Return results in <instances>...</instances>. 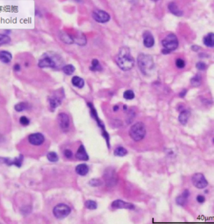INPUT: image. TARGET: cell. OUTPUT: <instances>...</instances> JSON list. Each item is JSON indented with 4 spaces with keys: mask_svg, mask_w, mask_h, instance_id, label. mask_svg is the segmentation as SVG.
I'll return each instance as SVG.
<instances>
[{
    "mask_svg": "<svg viewBox=\"0 0 214 224\" xmlns=\"http://www.w3.org/2000/svg\"><path fill=\"white\" fill-rule=\"evenodd\" d=\"M196 67L198 69V70H201V71H204V70H206V65L204 63V62H202V61H200L198 63H197L196 65Z\"/></svg>",
    "mask_w": 214,
    "mask_h": 224,
    "instance_id": "39",
    "label": "cell"
},
{
    "mask_svg": "<svg viewBox=\"0 0 214 224\" xmlns=\"http://www.w3.org/2000/svg\"><path fill=\"white\" fill-rule=\"evenodd\" d=\"M152 1H155V2H156V1H158V0H152Z\"/></svg>",
    "mask_w": 214,
    "mask_h": 224,
    "instance_id": "48",
    "label": "cell"
},
{
    "mask_svg": "<svg viewBox=\"0 0 214 224\" xmlns=\"http://www.w3.org/2000/svg\"><path fill=\"white\" fill-rule=\"evenodd\" d=\"M27 108H28V104L26 103H19L16 104L15 107H14L17 112H22L25 109H27Z\"/></svg>",
    "mask_w": 214,
    "mask_h": 224,
    "instance_id": "34",
    "label": "cell"
},
{
    "mask_svg": "<svg viewBox=\"0 0 214 224\" xmlns=\"http://www.w3.org/2000/svg\"><path fill=\"white\" fill-rule=\"evenodd\" d=\"M85 207L90 210H95L97 208V203L95 201L87 200L85 203Z\"/></svg>",
    "mask_w": 214,
    "mask_h": 224,
    "instance_id": "30",
    "label": "cell"
},
{
    "mask_svg": "<svg viewBox=\"0 0 214 224\" xmlns=\"http://www.w3.org/2000/svg\"><path fill=\"white\" fill-rule=\"evenodd\" d=\"M203 43L207 47H213L214 46V34L209 33L207 34L203 39Z\"/></svg>",
    "mask_w": 214,
    "mask_h": 224,
    "instance_id": "19",
    "label": "cell"
},
{
    "mask_svg": "<svg viewBox=\"0 0 214 224\" xmlns=\"http://www.w3.org/2000/svg\"><path fill=\"white\" fill-rule=\"evenodd\" d=\"M75 157H76V159H78L79 160H83V161H87L89 160V155H88L84 145L79 146L77 152H76V154H75Z\"/></svg>",
    "mask_w": 214,
    "mask_h": 224,
    "instance_id": "15",
    "label": "cell"
},
{
    "mask_svg": "<svg viewBox=\"0 0 214 224\" xmlns=\"http://www.w3.org/2000/svg\"><path fill=\"white\" fill-rule=\"evenodd\" d=\"M137 62H138V65H139L141 72L146 76L150 75L152 71L154 70L155 65H154V61H153V58L151 56L142 53L138 56Z\"/></svg>",
    "mask_w": 214,
    "mask_h": 224,
    "instance_id": "2",
    "label": "cell"
},
{
    "mask_svg": "<svg viewBox=\"0 0 214 224\" xmlns=\"http://www.w3.org/2000/svg\"><path fill=\"white\" fill-rule=\"evenodd\" d=\"M23 160H24V156L22 154H20L18 158H15L13 160V165H16L17 167H21L22 164H23Z\"/></svg>",
    "mask_w": 214,
    "mask_h": 224,
    "instance_id": "31",
    "label": "cell"
},
{
    "mask_svg": "<svg viewBox=\"0 0 214 224\" xmlns=\"http://www.w3.org/2000/svg\"><path fill=\"white\" fill-rule=\"evenodd\" d=\"M75 71V68L73 65H66L63 67V72L64 74L68 75V76H70L72 75L74 72Z\"/></svg>",
    "mask_w": 214,
    "mask_h": 224,
    "instance_id": "26",
    "label": "cell"
},
{
    "mask_svg": "<svg viewBox=\"0 0 214 224\" xmlns=\"http://www.w3.org/2000/svg\"><path fill=\"white\" fill-rule=\"evenodd\" d=\"M190 196V192L188 190H185L184 192L182 193V195L178 196L176 198V203L179 206H184L187 203V200Z\"/></svg>",
    "mask_w": 214,
    "mask_h": 224,
    "instance_id": "16",
    "label": "cell"
},
{
    "mask_svg": "<svg viewBox=\"0 0 214 224\" xmlns=\"http://www.w3.org/2000/svg\"><path fill=\"white\" fill-rule=\"evenodd\" d=\"M73 40H74V42L77 43L79 45H85L86 44V39L85 37V35L81 33L78 34L76 36H75L73 38Z\"/></svg>",
    "mask_w": 214,
    "mask_h": 224,
    "instance_id": "22",
    "label": "cell"
},
{
    "mask_svg": "<svg viewBox=\"0 0 214 224\" xmlns=\"http://www.w3.org/2000/svg\"><path fill=\"white\" fill-rule=\"evenodd\" d=\"M92 16L99 23H106L110 20L111 17L108 13H106L104 10H100V9H95L92 14Z\"/></svg>",
    "mask_w": 214,
    "mask_h": 224,
    "instance_id": "8",
    "label": "cell"
},
{
    "mask_svg": "<svg viewBox=\"0 0 214 224\" xmlns=\"http://www.w3.org/2000/svg\"><path fill=\"white\" fill-rule=\"evenodd\" d=\"M116 63L120 68L125 72L132 69L135 64V61L131 55L130 49L127 47H122L120 50L119 54L116 57Z\"/></svg>",
    "mask_w": 214,
    "mask_h": 224,
    "instance_id": "1",
    "label": "cell"
},
{
    "mask_svg": "<svg viewBox=\"0 0 214 224\" xmlns=\"http://www.w3.org/2000/svg\"><path fill=\"white\" fill-rule=\"evenodd\" d=\"M202 83V77L199 75V74H197L195 75L191 79V84L194 87H199Z\"/></svg>",
    "mask_w": 214,
    "mask_h": 224,
    "instance_id": "24",
    "label": "cell"
},
{
    "mask_svg": "<svg viewBox=\"0 0 214 224\" xmlns=\"http://www.w3.org/2000/svg\"><path fill=\"white\" fill-rule=\"evenodd\" d=\"M71 212L70 207L66 204H58L53 209V214L57 219H64L68 216Z\"/></svg>",
    "mask_w": 214,
    "mask_h": 224,
    "instance_id": "5",
    "label": "cell"
},
{
    "mask_svg": "<svg viewBox=\"0 0 214 224\" xmlns=\"http://www.w3.org/2000/svg\"><path fill=\"white\" fill-rule=\"evenodd\" d=\"M205 197L203 196H202V195H198V196H197V201L198 202V203H203L204 201H205Z\"/></svg>",
    "mask_w": 214,
    "mask_h": 224,
    "instance_id": "41",
    "label": "cell"
},
{
    "mask_svg": "<svg viewBox=\"0 0 214 224\" xmlns=\"http://www.w3.org/2000/svg\"><path fill=\"white\" fill-rule=\"evenodd\" d=\"M29 142L33 145H41L44 142V136L40 133L32 134L29 136Z\"/></svg>",
    "mask_w": 214,
    "mask_h": 224,
    "instance_id": "11",
    "label": "cell"
},
{
    "mask_svg": "<svg viewBox=\"0 0 214 224\" xmlns=\"http://www.w3.org/2000/svg\"><path fill=\"white\" fill-rule=\"evenodd\" d=\"M61 64L62 62H60V58L55 54L44 53L41 56L39 61V66L40 68H55Z\"/></svg>",
    "mask_w": 214,
    "mask_h": 224,
    "instance_id": "3",
    "label": "cell"
},
{
    "mask_svg": "<svg viewBox=\"0 0 214 224\" xmlns=\"http://www.w3.org/2000/svg\"><path fill=\"white\" fill-rule=\"evenodd\" d=\"M89 184L91 186H100V185H101L102 182L99 179H92L89 181Z\"/></svg>",
    "mask_w": 214,
    "mask_h": 224,
    "instance_id": "36",
    "label": "cell"
},
{
    "mask_svg": "<svg viewBox=\"0 0 214 224\" xmlns=\"http://www.w3.org/2000/svg\"><path fill=\"white\" fill-rule=\"evenodd\" d=\"M115 177H116V175L112 172V174H109V172H107V175L105 174V180H106V183H110V182H113V184H114V181H116V179H115Z\"/></svg>",
    "mask_w": 214,
    "mask_h": 224,
    "instance_id": "35",
    "label": "cell"
},
{
    "mask_svg": "<svg viewBox=\"0 0 214 224\" xmlns=\"http://www.w3.org/2000/svg\"><path fill=\"white\" fill-rule=\"evenodd\" d=\"M20 70V65L18 64H16L15 65H14V71H16V72H18Z\"/></svg>",
    "mask_w": 214,
    "mask_h": 224,
    "instance_id": "44",
    "label": "cell"
},
{
    "mask_svg": "<svg viewBox=\"0 0 214 224\" xmlns=\"http://www.w3.org/2000/svg\"><path fill=\"white\" fill-rule=\"evenodd\" d=\"M92 65H91V66H90V70L91 71H101L102 68H101V65L100 64V62H99V61L98 60H96V59H94V60H92Z\"/></svg>",
    "mask_w": 214,
    "mask_h": 224,
    "instance_id": "28",
    "label": "cell"
},
{
    "mask_svg": "<svg viewBox=\"0 0 214 224\" xmlns=\"http://www.w3.org/2000/svg\"><path fill=\"white\" fill-rule=\"evenodd\" d=\"M10 41H11V39L9 36L3 34H0V46L10 43Z\"/></svg>",
    "mask_w": 214,
    "mask_h": 224,
    "instance_id": "29",
    "label": "cell"
},
{
    "mask_svg": "<svg viewBox=\"0 0 214 224\" xmlns=\"http://www.w3.org/2000/svg\"><path fill=\"white\" fill-rule=\"evenodd\" d=\"M47 159L50 162H57L59 160V156L55 152H49L48 153Z\"/></svg>",
    "mask_w": 214,
    "mask_h": 224,
    "instance_id": "32",
    "label": "cell"
},
{
    "mask_svg": "<svg viewBox=\"0 0 214 224\" xmlns=\"http://www.w3.org/2000/svg\"><path fill=\"white\" fill-rule=\"evenodd\" d=\"M143 44L146 48H151L155 44V40L151 32L146 31L143 34Z\"/></svg>",
    "mask_w": 214,
    "mask_h": 224,
    "instance_id": "13",
    "label": "cell"
},
{
    "mask_svg": "<svg viewBox=\"0 0 214 224\" xmlns=\"http://www.w3.org/2000/svg\"><path fill=\"white\" fill-rule=\"evenodd\" d=\"M191 182L193 185L198 189H204L208 185L205 176L202 173H196L191 177Z\"/></svg>",
    "mask_w": 214,
    "mask_h": 224,
    "instance_id": "7",
    "label": "cell"
},
{
    "mask_svg": "<svg viewBox=\"0 0 214 224\" xmlns=\"http://www.w3.org/2000/svg\"><path fill=\"white\" fill-rule=\"evenodd\" d=\"M176 67L177 68H179V69H183L185 67V61H183V59H177L176 61Z\"/></svg>",
    "mask_w": 214,
    "mask_h": 224,
    "instance_id": "37",
    "label": "cell"
},
{
    "mask_svg": "<svg viewBox=\"0 0 214 224\" xmlns=\"http://www.w3.org/2000/svg\"><path fill=\"white\" fill-rule=\"evenodd\" d=\"M114 154L116 156H119V157H123L125 155L127 154V150L124 148V147H117L115 151H114Z\"/></svg>",
    "mask_w": 214,
    "mask_h": 224,
    "instance_id": "25",
    "label": "cell"
},
{
    "mask_svg": "<svg viewBox=\"0 0 214 224\" xmlns=\"http://www.w3.org/2000/svg\"><path fill=\"white\" fill-rule=\"evenodd\" d=\"M72 84L78 88H82L85 86V81L83 80L82 78H80L79 77H74L72 78Z\"/></svg>",
    "mask_w": 214,
    "mask_h": 224,
    "instance_id": "23",
    "label": "cell"
},
{
    "mask_svg": "<svg viewBox=\"0 0 214 224\" xmlns=\"http://www.w3.org/2000/svg\"><path fill=\"white\" fill-rule=\"evenodd\" d=\"M87 105L90 107V114H91V116H92V118L96 121V123H97V124L99 125V127L100 128H101L102 129V131L105 130V125L103 124V123H102V121L100 119H99V117H98V114H97V112H96V110H95V107L93 106V104L90 103H88Z\"/></svg>",
    "mask_w": 214,
    "mask_h": 224,
    "instance_id": "14",
    "label": "cell"
},
{
    "mask_svg": "<svg viewBox=\"0 0 214 224\" xmlns=\"http://www.w3.org/2000/svg\"><path fill=\"white\" fill-rule=\"evenodd\" d=\"M124 110H126V105L124 106Z\"/></svg>",
    "mask_w": 214,
    "mask_h": 224,
    "instance_id": "47",
    "label": "cell"
},
{
    "mask_svg": "<svg viewBox=\"0 0 214 224\" xmlns=\"http://www.w3.org/2000/svg\"><path fill=\"white\" fill-rule=\"evenodd\" d=\"M162 45L164 49L169 51L175 50L178 47V40L174 34H170L167 35L162 40Z\"/></svg>",
    "mask_w": 214,
    "mask_h": 224,
    "instance_id": "6",
    "label": "cell"
},
{
    "mask_svg": "<svg viewBox=\"0 0 214 224\" xmlns=\"http://www.w3.org/2000/svg\"><path fill=\"white\" fill-rule=\"evenodd\" d=\"M60 39L62 40L63 42L66 43V44H73L74 43L73 38L70 35H69L68 34H64V33L60 34Z\"/></svg>",
    "mask_w": 214,
    "mask_h": 224,
    "instance_id": "27",
    "label": "cell"
},
{
    "mask_svg": "<svg viewBox=\"0 0 214 224\" xmlns=\"http://www.w3.org/2000/svg\"><path fill=\"white\" fill-rule=\"evenodd\" d=\"M130 136L131 138L136 142H139L141 140H142L146 136V126L143 124L142 123L139 122L136 123L135 124H133L129 131Z\"/></svg>",
    "mask_w": 214,
    "mask_h": 224,
    "instance_id": "4",
    "label": "cell"
},
{
    "mask_svg": "<svg viewBox=\"0 0 214 224\" xmlns=\"http://www.w3.org/2000/svg\"><path fill=\"white\" fill-rule=\"evenodd\" d=\"M58 123H59V127L61 128L62 130L64 131H66L68 130L69 128H70V118L68 116L67 113L65 112H60L59 115H58Z\"/></svg>",
    "mask_w": 214,
    "mask_h": 224,
    "instance_id": "9",
    "label": "cell"
},
{
    "mask_svg": "<svg viewBox=\"0 0 214 224\" xmlns=\"http://www.w3.org/2000/svg\"><path fill=\"white\" fill-rule=\"evenodd\" d=\"M191 50H193V51H198L200 50V47H199L198 45H192L191 46Z\"/></svg>",
    "mask_w": 214,
    "mask_h": 224,
    "instance_id": "42",
    "label": "cell"
},
{
    "mask_svg": "<svg viewBox=\"0 0 214 224\" xmlns=\"http://www.w3.org/2000/svg\"><path fill=\"white\" fill-rule=\"evenodd\" d=\"M12 60V55L8 51L2 50L0 51V61L3 63H9Z\"/></svg>",
    "mask_w": 214,
    "mask_h": 224,
    "instance_id": "21",
    "label": "cell"
},
{
    "mask_svg": "<svg viewBox=\"0 0 214 224\" xmlns=\"http://www.w3.org/2000/svg\"><path fill=\"white\" fill-rule=\"evenodd\" d=\"M111 207L116 209H129V210H134L135 206L131 203L126 202L122 200H116L111 203Z\"/></svg>",
    "mask_w": 214,
    "mask_h": 224,
    "instance_id": "10",
    "label": "cell"
},
{
    "mask_svg": "<svg viewBox=\"0 0 214 224\" xmlns=\"http://www.w3.org/2000/svg\"><path fill=\"white\" fill-rule=\"evenodd\" d=\"M190 118V112L188 110L184 109L182 112H180L179 116H178V121L183 124V125H186L188 122V119Z\"/></svg>",
    "mask_w": 214,
    "mask_h": 224,
    "instance_id": "17",
    "label": "cell"
},
{
    "mask_svg": "<svg viewBox=\"0 0 214 224\" xmlns=\"http://www.w3.org/2000/svg\"><path fill=\"white\" fill-rule=\"evenodd\" d=\"M64 156H65L67 159H70L72 156H73V153H72L71 150H65L64 151Z\"/></svg>",
    "mask_w": 214,
    "mask_h": 224,
    "instance_id": "40",
    "label": "cell"
},
{
    "mask_svg": "<svg viewBox=\"0 0 214 224\" xmlns=\"http://www.w3.org/2000/svg\"><path fill=\"white\" fill-rule=\"evenodd\" d=\"M186 93H187V90H183V92H180V97H184L185 96V95H186Z\"/></svg>",
    "mask_w": 214,
    "mask_h": 224,
    "instance_id": "43",
    "label": "cell"
},
{
    "mask_svg": "<svg viewBox=\"0 0 214 224\" xmlns=\"http://www.w3.org/2000/svg\"><path fill=\"white\" fill-rule=\"evenodd\" d=\"M118 109H119V107H118L117 105H116V106L113 107V111H114V112H116Z\"/></svg>",
    "mask_w": 214,
    "mask_h": 224,
    "instance_id": "46",
    "label": "cell"
},
{
    "mask_svg": "<svg viewBox=\"0 0 214 224\" xmlns=\"http://www.w3.org/2000/svg\"><path fill=\"white\" fill-rule=\"evenodd\" d=\"M168 8L170 10V12L176 16H182L183 15V12L178 8L177 5L175 3H170L169 5H168Z\"/></svg>",
    "mask_w": 214,
    "mask_h": 224,
    "instance_id": "20",
    "label": "cell"
},
{
    "mask_svg": "<svg viewBox=\"0 0 214 224\" xmlns=\"http://www.w3.org/2000/svg\"><path fill=\"white\" fill-rule=\"evenodd\" d=\"M171 51H169V50H166V49H163L162 50V53L164 54V55H167V54H169Z\"/></svg>",
    "mask_w": 214,
    "mask_h": 224,
    "instance_id": "45",
    "label": "cell"
},
{
    "mask_svg": "<svg viewBox=\"0 0 214 224\" xmlns=\"http://www.w3.org/2000/svg\"><path fill=\"white\" fill-rule=\"evenodd\" d=\"M123 96H124V98L126 99V100H132V99H134V97H135V93H134V92L131 91V90H127V91H126V92H124Z\"/></svg>",
    "mask_w": 214,
    "mask_h": 224,
    "instance_id": "33",
    "label": "cell"
},
{
    "mask_svg": "<svg viewBox=\"0 0 214 224\" xmlns=\"http://www.w3.org/2000/svg\"><path fill=\"white\" fill-rule=\"evenodd\" d=\"M75 172L81 176H86L88 174V172H89V167H88L87 165H85V164H80V165L76 166Z\"/></svg>",
    "mask_w": 214,
    "mask_h": 224,
    "instance_id": "18",
    "label": "cell"
},
{
    "mask_svg": "<svg viewBox=\"0 0 214 224\" xmlns=\"http://www.w3.org/2000/svg\"><path fill=\"white\" fill-rule=\"evenodd\" d=\"M19 122L23 126H28L29 124V119L25 116H22L19 119Z\"/></svg>",
    "mask_w": 214,
    "mask_h": 224,
    "instance_id": "38",
    "label": "cell"
},
{
    "mask_svg": "<svg viewBox=\"0 0 214 224\" xmlns=\"http://www.w3.org/2000/svg\"><path fill=\"white\" fill-rule=\"evenodd\" d=\"M49 107L51 111H55L56 108H58L62 103V97H60L59 95L53 94L52 96L49 97Z\"/></svg>",
    "mask_w": 214,
    "mask_h": 224,
    "instance_id": "12",
    "label": "cell"
}]
</instances>
